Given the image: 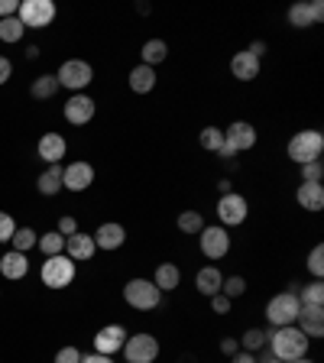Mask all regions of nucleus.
<instances>
[{
    "instance_id": "obj_1",
    "label": "nucleus",
    "mask_w": 324,
    "mask_h": 363,
    "mask_svg": "<svg viewBox=\"0 0 324 363\" xmlns=\"http://www.w3.org/2000/svg\"><path fill=\"white\" fill-rule=\"evenodd\" d=\"M266 344H269V357H276V360H282V363L308 357V337H305L295 325L272 328V331L266 334Z\"/></svg>"
},
{
    "instance_id": "obj_2",
    "label": "nucleus",
    "mask_w": 324,
    "mask_h": 363,
    "mask_svg": "<svg viewBox=\"0 0 324 363\" xmlns=\"http://www.w3.org/2000/svg\"><path fill=\"white\" fill-rule=\"evenodd\" d=\"M324 152V136L321 130H298V133L289 140V159L305 166V162H315Z\"/></svg>"
},
{
    "instance_id": "obj_3",
    "label": "nucleus",
    "mask_w": 324,
    "mask_h": 363,
    "mask_svg": "<svg viewBox=\"0 0 324 363\" xmlns=\"http://www.w3.org/2000/svg\"><path fill=\"white\" fill-rule=\"evenodd\" d=\"M75 259H68L65 253H59V257H45L43 259V286L45 289H68L72 282H75Z\"/></svg>"
},
{
    "instance_id": "obj_4",
    "label": "nucleus",
    "mask_w": 324,
    "mask_h": 363,
    "mask_svg": "<svg viewBox=\"0 0 324 363\" xmlns=\"http://www.w3.org/2000/svg\"><path fill=\"white\" fill-rule=\"evenodd\" d=\"M123 302L136 311H152L162 302V292H159L156 282H150V279H130L127 286H123Z\"/></svg>"
},
{
    "instance_id": "obj_5",
    "label": "nucleus",
    "mask_w": 324,
    "mask_h": 363,
    "mask_svg": "<svg viewBox=\"0 0 324 363\" xmlns=\"http://www.w3.org/2000/svg\"><path fill=\"white\" fill-rule=\"evenodd\" d=\"M298 308H302L298 295H295V292H279V295H272L269 305H266V321H269L272 328L295 325V318H298Z\"/></svg>"
},
{
    "instance_id": "obj_6",
    "label": "nucleus",
    "mask_w": 324,
    "mask_h": 363,
    "mask_svg": "<svg viewBox=\"0 0 324 363\" xmlns=\"http://www.w3.org/2000/svg\"><path fill=\"white\" fill-rule=\"evenodd\" d=\"M16 16L26 30H45L55 20V4L52 0H23Z\"/></svg>"
},
{
    "instance_id": "obj_7",
    "label": "nucleus",
    "mask_w": 324,
    "mask_h": 363,
    "mask_svg": "<svg viewBox=\"0 0 324 363\" xmlns=\"http://www.w3.org/2000/svg\"><path fill=\"white\" fill-rule=\"evenodd\" d=\"M91 78H94V72H91V65H88V62H82V59L62 62V68L55 72V82H59V88L78 91V94H82V91L91 84Z\"/></svg>"
},
{
    "instance_id": "obj_8",
    "label": "nucleus",
    "mask_w": 324,
    "mask_h": 363,
    "mask_svg": "<svg viewBox=\"0 0 324 363\" xmlns=\"http://www.w3.org/2000/svg\"><path fill=\"white\" fill-rule=\"evenodd\" d=\"M159 340L152 337V334H130L127 344H123V357H127V363H156L159 357Z\"/></svg>"
},
{
    "instance_id": "obj_9",
    "label": "nucleus",
    "mask_w": 324,
    "mask_h": 363,
    "mask_svg": "<svg viewBox=\"0 0 324 363\" xmlns=\"http://www.w3.org/2000/svg\"><path fill=\"white\" fill-rule=\"evenodd\" d=\"M198 243H201V253L208 259H220L230 253V234H227V227H220V224H214V227L204 224L201 234H198Z\"/></svg>"
},
{
    "instance_id": "obj_10",
    "label": "nucleus",
    "mask_w": 324,
    "mask_h": 363,
    "mask_svg": "<svg viewBox=\"0 0 324 363\" xmlns=\"http://www.w3.org/2000/svg\"><path fill=\"white\" fill-rule=\"evenodd\" d=\"M250 214V204L243 195L230 191V195H220L218 201V218H220V227H240Z\"/></svg>"
},
{
    "instance_id": "obj_11",
    "label": "nucleus",
    "mask_w": 324,
    "mask_h": 363,
    "mask_svg": "<svg viewBox=\"0 0 324 363\" xmlns=\"http://www.w3.org/2000/svg\"><path fill=\"white\" fill-rule=\"evenodd\" d=\"M324 20V4L321 0H308V4H292L289 7V23H292L295 30H311L315 23Z\"/></svg>"
},
{
    "instance_id": "obj_12",
    "label": "nucleus",
    "mask_w": 324,
    "mask_h": 363,
    "mask_svg": "<svg viewBox=\"0 0 324 363\" xmlns=\"http://www.w3.org/2000/svg\"><path fill=\"white\" fill-rule=\"evenodd\" d=\"M127 328L123 325H107L101 328L98 334H94V354H104V357H113L117 350H123V344H127Z\"/></svg>"
},
{
    "instance_id": "obj_13",
    "label": "nucleus",
    "mask_w": 324,
    "mask_h": 363,
    "mask_svg": "<svg viewBox=\"0 0 324 363\" xmlns=\"http://www.w3.org/2000/svg\"><path fill=\"white\" fill-rule=\"evenodd\" d=\"M257 130H253V123H247V121H234L230 127L224 130V143L230 146L234 152H243V150H253L257 146Z\"/></svg>"
},
{
    "instance_id": "obj_14",
    "label": "nucleus",
    "mask_w": 324,
    "mask_h": 363,
    "mask_svg": "<svg viewBox=\"0 0 324 363\" xmlns=\"http://www.w3.org/2000/svg\"><path fill=\"white\" fill-rule=\"evenodd\" d=\"M94 182V166L91 162H72V166L62 169V189L68 191H84L91 189Z\"/></svg>"
},
{
    "instance_id": "obj_15",
    "label": "nucleus",
    "mask_w": 324,
    "mask_h": 363,
    "mask_svg": "<svg viewBox=\"0 0 324 363\" xmlns=\"http://www.w3.org/2000/svg\"><path fill=\"white\" fill-rule=\"evenodd\" d=\"M295 328L305 334V337H321L324 334V308L321 305H302L298 318H295Z\"/></svg>"
},
{
    "instance_id": "obj_16",
    "label": "nucleus",
    "mask_w": 324,
    "mask_h": 363,
    "mask_svg": "<svg viewBox=\"0 0 324 363\" xmlns=\"http://www.w3.org/2000/svg\"><path fill=\"white\" fill-rule=\"evenodd\" d=\"M65 121L75 123V127H84V123L94 121V101L88 94H72L65 104Z\"/></svg>"
},
{
    "instance_id": "obj_17",
    "label": "nucleus",
    "mask_w": 324,
    "mask_h": 363,
    "mask_svg": "<svg viewBox=\"0 0 324 363\" xmlns=\"http://www.w3.org/2000/svg\"><path fill=\"white\" fill-rule=\"evenodd\" d=\"M123 243H127V230H123V224H117V220H107V224L98 227V234H94V247L98 250H121Z\"/></svg>"
},
{
    "instance_id": "obj_18",
    "label": "nucleus",
    "mask_w": 324,
    "mask_h": 363,
    "mask_svg": "<svg viewBox=\"0 0 324 363\" xmlns=\"http://www.w3.org/2000/svg\"><path fill=\"white\" fill-rule=\"evenodd\" d=\"M295 201H298V208H305V211H321L324 208V185L321 182H302L298 185V191H295Z\"/></svg>"
},
{
    "instance_id": "obj_19",
    "label": "nucleus",
    "mask_w": 324,
    "mask_h": 363,
    "mask_svg": "<svg viewBox=\"0 0 324 363\" xmlns=\"http://www.w3.org/2000/svg\"><path fill=\"white\" fill-rule=\"evenodd\" d=\"M26 272H30V259H26V253L10 250V253L0 257V276H4V279H23Z\"/></svg>"
},
{
    "instance_id": "obj_20",
    "label": "nucleus",
    "mask_w": 324,
    "mask_h": 363,
    "mask_svg": "<svg viewBox=\"0 0 324 363\" xmlns=\"http://www.w3.org/2000/svg\"><path fill=\"white\" fill-rule=\"evenodd\" d=\"M94 237L91 234H72V237H65V257L68 259H91L94 257Z\"/></svg>"
},
{
    "instance_id": "obj_21",
    "label": "nucleus",
    "mask_w": 324,
    "mask_h": 363,
    "mask_svg": "<svg viewBox=\"0 0 324 363\" xmlns=\"http://www.w3.org/2000/svg\"><path fill=\"white\" fill-rule=\"evenodd\" d=\"M36 152H39V159H45V162H49V166L62 162V156H65V136H59V133H45L43 140H39Z\"/></svg>"
},
{
    "instance_id": "obj_22",
    "label": "nucleus",
    "mask_w": 324,
    "mask_h": 363,
    "mask_svg": "<svg viewBox=\"0 0 324 363\" xmlns=\"http://www.w3.org/2000/svg\"><path fill=\"white\" fill-rule=\"evenodd\" d=\"M230 72H234L237 82H253V78H259V59H253V55L243 49V52H237L234 59H230Z\"/></svg>"
},
{
    "instance_id": "obj_23",
    "label": "nucleus",
    "mask_w": 324,
    "mask_h": 363,
    "mask_svg": "<svg viewBox=\"0 0 324 363\" xmlns=\"http://www.w3.org/2000/svg\"><path fill=\"white\" fill-rule=\"evenodd\" d=\"M220 282H224V272H220L218 266H204V269H198V276H195V286H198V292H201L204 298L218 295Z\"/></svg>"
},
{
    "instance_id": "obj_24",
    "label": "nucleus",
    "mask_w": 324,
    "mask_h": 363,
    "mask_svg": "<svg viewBox=\"0 0 324 363\" xmlns=\"http://www.w3.org/2000/svg\"><path fill=\"white\" fill-rule=\"evenodd\" d=\"M156 68H150V65H143V62H140V65L133 68V72H130V91H136V94H150L152 88H156Z\"/></svg>"
},
{
    "instance_id": "obj_25",
    "label": "nucleus",
    "mask_w": 324,
    "mask_h": 363,
    "mask_svg": "<svg viewBox=\"0 0 324 363\" xmlns=\"http://www.w3.org/2000/svg\"><path fill=\"white\" fill-rule=\"evenodd\" d=\"M152 282H156L159 292H175V289H179V282H181V269L175 263H159Z\"/></svg>"
},
{
    "instance_id": "obj_26",
    "label": "nucleus",
    "mask_w": 324,
    "mask_h": 363,
    "mask_svg": "<svg viewBox=\"0 0 324 363\" xmlns=\"http://www.w3.org/2000/svg\"><path fill=\"white\" fill-rule=\"evenodd\" d=\"M36 189L43 191V195H49V198L59 195V191H62V166H59V162H55V166H49L43 175H39Z\"/></svg>"
},
{
    "instance_id": "obj_27",
    "label": "nucleus",
    "mask_w": 324,
    "mask_h": 363,
    "mask_svg": "<svg viewBox=\"0 0 324 363\" xmlns=\"http://www.w3.org/2000/svg\"><path fill=\"white\" fill-rule=\"evenodd\" d=\"M143 65H150V68H156L159 62H166V55H169V45H166V39H146L143 43Z\"/></svg>"
},
{
    "instance_id": "obj_28",
    "label": "nucleus",
    "mask_w": 324,
    "mask_h": 363,
    "mask_svg": "<svg viewBox=\"0 0 324 363\" xmlns=\"http://www.w3.org/2000/svg\"><path fill=\"white\" fill-rule=\"evenodd\" d=\"M26 26L20 23V16H7V20H0V43H20Z\"/></svg>"
},
{
    "instance_id": "obj_29",
    "label": "nucleus",
    "mask_w": 324,
    "mask_h": 363,
    "mask_svg": "<svg viewBox=\"0 0 324 363\" xmlns=\"http://www.w3.org/2000/svg\"><path fill=\"white\" fill-rule=\"evenodd\" d=\"M59 91V82H55V75H39L36 82H33V88H30V94L36 101H49Z\"/></svg>"
},
{
    "instance_id": "obj_30",
    "label": "nucleus",
    "mask_w": 324,
    "mask_h": 363,
    "mask_svg": "<svg viewBox=\"0 0 324 363\" xmlns=\"http://www.w3.org/2000/svg\"><path fill=\"white\" fill-rule=\"evenodd\" d=\"M39 250H43L45 257H59V253H65V237L59 234V230H52V234H43L36 243Z\"/></svg>"
},
{
    "instance_id": "obj_31",
    "label": "nucleus",
    "mask_w": 324,
    "mask_h": 363,
    "mask_svg": "<svg viewBox=\"0 0 324 363\" xmlns=\"http://www.w3.org/2000/svg\"><path fill=\"white\" fill-rule=\"evenodd\" d=\"M10 243H13L16 253H30V250L39 243V237H36V230H33V227H20V230L10 237Z\"/></svg>"
},
{
    "instance_id": "obj_32",
    "label": "nucleus",
    "mask_w": 324,
    "mask_h": 363,
    "mask_svg": "<svg viewBox=\"0 0 324 363\" xmlns=\"http://www.w3.org/2000/svg\"><path fill=\"white\" fill-rule=\"evenodd\" d=\"M198 143H201V150L218 152L220 146H224V130H220V127H204L201 136H198Z\"/></svg>"
},
{
    "instance_id": "obj_33",
    "label": "nucleus",
    "mask_w": 324,
    "mask_h": 363,
    "mask_svg": "<svg viewBox=\"0 0 324 363\" xmlns=\"http://www.w3.org/2000/svg\"><path fill=\"white\" fill-rule=\"evenodd\" d=\"M295 295H298V302H302V305H321V308H324V286H321V279L308 282L302 292H295Z\"/></svg>"
},
{
    "instance_id": "obj_34",
    "label": "nucleus",
    "mask_w": 324,
    "mask_h": 363,
    "mask_svg": "<svg viewBox=\"0 0 324 363\" xmlns=\"http://www.w3.org/2000/svg\"><path fill=\"white\" fill-rule=\"evenodd\" d=\"M201 227H204L201 211H181L179 214V230L181 234H201Z\"/></svg>"
},
{
    "instance_id": "obj_35",
    "label": "nucleus",
    "mask_w": 324,
    "mask_h": 363,
    "mask_svg": "<svg viewBox=\"0 0 324 363\" xmlns=\"http://www.w3.org/2000/svg\"><path fill=\"white\" fill-rule=\"evenodd\" d=\"M240 347L250 350V354L263 350V347H266V331H259V328H250V331L240 337Z\"/></svg>"
},
{
    "instance_id": "obj_36",
    "label": "nucleus",
    "mask_w": 324,
    "mask_h": 363,
    "mask_svg": "<svg viewBox=\"0 0 324 363\" xmlns=\"http://www.w3.org/2000/svg\"><path fill=\"white\" fill-rule=\"evenodd\" d=\"M220 292H224L227 298H240V295L247 292V279H243V276H227V279L220 282Z\"/></svg>"
},
{
    "instance_id": "obj_37",
    "label": "nucleus",
    "mask_w": 324,
    "mask_h": 363,
    "mask_svg": "<svg viewBox=\"0 0 324 363\" xmlns=\"http://www.w3.org/2000/svg\"><path fill=\"white\" fill-rule=\"evenodd\" d=\"M308 272L315 276V279H321L324 276V247L318 243V247H311V253H308Z\"/></svg>"
},
{
    "instance_id": "obj_38",
    "label": "nucleus",
    "mask_w": 324,
    "mask_h": 363,
    "mask_svg": "<svg viewBox=\"0 0 324 363\" xmlns=\"http://www.w3.org/2000/svg\"><path fill=\"white\" fill-rule=\"evenodd\" d=\"M321 175H324L321 159H315V162H305V166H302V182H321Z\"/></svg>"
},
{
    "instance_id": "obj_39",
    "label": "nucleus",
    "mask_w": 324,
    "mask_h": 363,
    "mask_svg": "<svg viewBox=\"0 0 324 363\" xmlns=\"http://www.w3.org/2000/svg\"><path fill=\"white\" fill-rule=\"evenodd\" d=\"M13 234H16V220L10 218V214L0 211V240H10Z\"/></svg>"
},
{
    "instance_id": "obj_40",
    "label": "nucleus",
    "mask_w": 324,
    "mask_h": 363,
    "mask_svg": "<svg viewBox=\"0 0 324 363\" xmlns=\"http://www.w3.org/2000/svg\"><path fill=\"white\" fill-rule=\"evenodd\" d=\"M55 363H82V350L78 347H62L55 354Z\"/></svg>"
},
{
    "instance_id": "obj_41",
    "label": "nucleus",
    "mask_w": 324,
    "mask_h": 363,
    "mask_svg": "<svg viewBox=\"0 0 324 363\" xmlns=\"http://www.w3.org/2000/svg\"><path fill=\"white\" fill-rule=\"evenodd\" d=\"M211 311H214V315H227V311H230V298H227L224 292L211 295Z\"/></svg>"
},
{
    "instance_id": "obj_42",
    "label": "nucleus",
    "mask_w": 324,
    "mask_h": 363,
    "mask_svg": "<svg viewBox=\"0 0 324 363\" xmlns=\"http://www.w3.org/2000/svg\"><path fill=\"white\" fill-rule=\"evenodd\" d=\"M59 234H62V237H72V234H78V220L72 218V214H65V218L59 220Z\"/></svg>"
},
{
    "instance_id": "obj_43",
    "label": "nucleus",
    "mask_w": 324,
    "mask_h": 363,
    "mask_svg": "<svg viewBox=\"0 0 324 363\" xmlns=\"http://www.w3.org/2000/svg\"><path fill=\"white\" fill-rule=\"evenodd\" d=\"M16 10H20V0H0V20L16 16Z\"/></svg>"
},
{
    "instance_id": "obj_44",
    "label": "nucleus",
    "mask_w": 324,
    "mask_h": 363,
    "mask_svg": "<svg viewBox=\"0 0 324 363\" xmlns=\"http://www.w3.org/2000/svg\"><path fill=\"white\" fill-rule=\"evenodd\" d=\"M237 350H240V340H234V337H224V340H220V354L234 357Z\"/></svg>"
},
{
    "instance_id": "obj_45",
    "label": "nucleus",
    "mask_w": 324,
    "mask_h": 363,
    "mask_svg": "<svg viewBox=\"0 0 324 363\" xmlns=\"http://www.w3.org/2000/svg\"><path fill=\"white\" fill-rule=\"evenodd\" d=\"M230 363H259L257 354H250V350H237L234 357H230Z\"/></svg>"
},
{
    "instance_id": "obj_46",
    "label": "nucleus",
    "mask_w": 324,
    "mask_h": 363,
    "mask_svg": "<svg viewBox=\"0 0 324 363\" xmlns=\"http://www.w3.org/2000/svg\"><path fill=\"white\" fill-rule=\"evenodd\" d=\"M10 72H13L10 59H4V55H0V84H7V82H10Z\"/></svg>"
},
{
    "instance_id": "obj_47",
    "label": "nucleus",
    "mask_w": 324,
    "mask_h": 363,
    "mask_svg": "<svg viewBox=\"0 0 324 363\" xmlns=\"http://www.w3.org/2000/svg\"><path fill=\"white\" fill-rule=\"evenodd\" d=\"M247 52H250V55H253V59H263V52H266V43H263V39H257V43L250 45Z\"/></svg>"
},
{
    "instance_id": "obj_48",
    "label": "nucleus",
    "mask_w": 324,
    "mask_h": 363,
    "mask_svg": "<svg viewBox=\"0 0 324 363\" xmlns=\"http://www.w3.org/2000/svg\"><path fill=\"white\" fill-rule=\"evenodd\" d=\"M82 363H113V360L104 354H88V357H82Z\"/></svg>"
},
{
    "instance_id": "obj_49",
    "label": "nucleus",
    "mask_w": 324,
    "mask_h": 363,
    "mask_svg": "<svg viewBox=\"0 0 324 363\" xmlns=\"http://www.w3.org/2000/svg\"><path fill=\"white\" fill-rule=\"evenodd\" d=\"M218 191H220V195H230V191H234V189H230V179H220L218 182Z\"/></svg>"
},
{
    "instance_id": "obj_50",
    "label": "nucleus",
    "mask_w": 324,
    "mask_h": 363,
    "mask_svg": "<svg viewBox=\"0 0 324 363\" xmlns=\"http://www.w3.org/2000/svg\"><path fill=\"white\" fill-rule=\"evenodd\" d=\"M26 59H39V45H26Z\"/></svg>"
},
{
    "instance_id": "obj_51",
    "label": "nucleus",
    "mask_w": 324,
    "mask_h": 363,
    "mask_svg": "<svg viewBox=\"0 0 324 363\" xmlns=\"http://www.w3.org/2000/svg\"><path fill=\"white\" fill-rule=\"evenodd\" d=\"M259 363H282V360H276V357H269V354H266V360H259Z\"/></svg>"
},
{
    "instance_id": "obj_52",
    "label": "nucleus",
    "mask_w": 324,
    "mask_h": 363,
    "mask_svg": "<svg viewBox=\"0 0 324 363\" xmlns=\"http://www.w3.org/2000/svg\"><path fill=\"white\" fill-rule=\"evenodd\" d=\"M292 363H315V360H308V357H302V360H292Z\"/></svg>"
}]
</instances>
